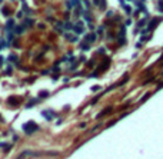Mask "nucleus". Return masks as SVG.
<instances>
[{
    "label": "nucleus",
    "mask_w": 163,
    "mask_h": 159,
    "mask_svg": "<svg viewBox=\"0 0 163 159\" xmlns=\"http://www.w3.org/2000/svg\"><path fill=\"white\" fill-rule=\"evenodd\" d=\"M37 129H39V126H37L34 122H27V123L23 125V131H24V133H27V135H32V133L36 132Z\"/></svg>",
    "instance_id": "1"
},
{
    "label": "nucleus",
    "mask_w": 163,
    "mask_h": 159,
    "mask_svg": "<svg viewBox=\"0 0 163 159\" xmlns=\"http://www.w3.org/2000/svg\"><path fill=\"white\" fill-rule=\"evenodd\" d=\"M112 112H113V109H112V108H107V109L102 110V112H100V113H99V115H97L96 118H97V119H100L102 116H105V115H109V113H112Z\"/></svg>",
    "instance_id": "2"
},
{
    "label": "nucleus",
    "mask_w": 163,
    "mask_h": 159,
    "mask_svg": "<svg viewBox=\"0 0 163 159\" xmlns=\"http://www.w3.org/2000/svg\"><path fill=\"white\" fill-rule=\"evenodd\" d=\"M43 116H46V119H47V121H50V119H52V116H54V112H53V110H50V112L44 110V112H43Z\"/></svg>",
    "instance_id": "3"
},
{
    "label": "nucleus",
    "mask_w": 163,
    "mask_h": 159,
    "mask_svg": "<svg viewBox=\"0 0 163 159\" xmlns=\"http://www.w3.org/2000/svg\"><path fill=\"white\" fill-rule=\"evenodd\" d=\"M159 20H160V19H155L153 22H150V24H149V27H147V30H152V29H155V26H156V24L159 23Z\"/></svg>",
    "instance_id": "4"
},
{
    "label": "nucleus",
    "mask_w": 163,
    "mask_h": 159,
    "mask_svg": "<svg viewBox=\"0 0 163 159\" xmlns=\"http://www.w3.org/2000/svg\"><path fill=\"white\" fill-rule=\"evenodd\" d=\"M96 40V34L95 33H92V34H89V36H86V42H89V43H92V42H95Z\"/></svg>",
    "instance_id": "5"
},
{
    "label": "nucleus",
    "mask_w": 163,
    "mask_h": 159,
    "mask_svg": "<svg viewBox=\"0 0 163 159\" xmlns=\"http://www.w3.org/2000/svg\"><path fill=\"white\" fill-rule=\"evenodd\" d=\"M34 103H37V99H33V100H30V102H29V103L26 105V108H27V109H30V108H32V106H33Z\"/></svg>",
    "instance_id": "6"
},
{
    "label": "nucleus",
    "mask_w": 163,
    "mask_h": 159,
    "mask_svg": "<svg viewBox=\"0 0 163 159\" xmlns=\"http://www.w3.org/2000/svg\"><path fill=\"white\" fill-rule=\"evenodd\" d=\"M149 98H150V93H146V95H145V96L140 99V103H143V102H145V100H147Z\"/></svg>",
    "instance_id": "7"
},
{
    "label": "nucleus",
    "mask_w": 163,
    "mask_h": 159,
    "mask_svg": "<svg viewBox=\"0 0 163 159\" xmlns=\"http://www.w3.org/2000/svg\"><path fill=\"white\" fill-rule=\"evenodd\" d=\"M49 95H50V93H49V92H46V90H43V92H40V96H42V98H47Z\"/></svg>",
    "instance_id": "8"
},
{
    "label": "nucleus",
    "mask_w": 163,
    "mask_h": 159,
    "mask_svg": "<svg viewBox=\"0 0 163 159\" xmlns=\"http://www.w3.org/2000/svg\"><path fill=\"white\" fill-rule=\"evenodd\" d=\"M16 33H17V34H20V33H23V27H21V26H19V27L16 29Z\"/></svg>",
    "instance_id": "9"
},
{
    "label": "nucleus",
    "mask_w": 163,
    "mask_h": 159,
    "mask_svg": "<svg viewBox=\"0 0 163 159\" xmlns=\"http://www.w3.org/2000/svg\"><path fill=\"white\" fill-rule=\"evenodd\" d=\"M159 10H160V11H163V0H160V1H159Z\"/></svg>",
    "instance_id": "10"
},
{
    "label": "nucleus",
    "mask_w": 163,
    "mask_h": 159,
    "mask_svg": "<svg viewBox=\"0 0 163 159\" xmlns=\"http://www.w3.org/2000/svg\"><path fill=\"white\" fill-rule=\"evenodd\" d=\"M11 26H13V20H9V22H7V29H10Z\"/></svg>",
    "instance_id": "11"
},
{
    "label": "nucleus",
    "mask_w": 163,
    "mask_h": 159,
    "mask_svg": "<svg viewBox=\"0 0 163 159\" xmlns=\"http://www.w3.org/2000/svg\"><path fill=\"white\" fill-rule=\"evenodd\" d=\"M125 10H126L127 13H130V11H132V9H130V6H125Z\"/></svg>",
    "instance_id": "12"
},
{
    "label": "nucleus",
    "mask_w": 163,
    "mask_h": 159,
    "mask_svg": "<svg viewBox=\"0 0 163 159\" xmlns=\"http://www.w3.org/2000/svg\"><path fill=\"white\" fill-rule=\"evenodd\" d=\"M72 27H73V26H72L70 23H66V29H72Z\"/></svg>",
    "instance_id": "13"
}]
</instances>
